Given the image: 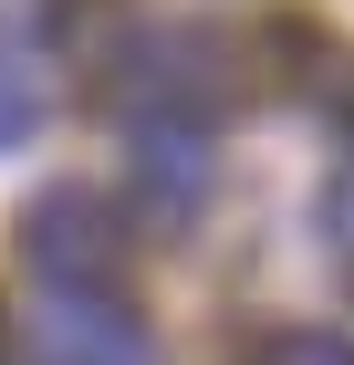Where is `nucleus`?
Returning a JSON list of instances; mask_svg holds the SVG:
<instances>
[{
  "label": "nucleus",
  "instance_id": "1",
  "mask_svg": "<svg viewBox=\"0 0 354 365\" xmlns=\"http://www.w3.org/2000/svg\"><path fill=\"white\" fill-rule=\"evenodd\" d=\"M21 261L42 292H105L125 272V230H115V209L94 188H42L21 209Z\"/></svg>",
  "mask_w": 354,
  "mask_h": 365
},
{
  "label": "nucleus",
  "instance_id": "2",
  "mask_svg": "<svg viewBox=\"0 0 354 365\" xmlns=\"http://www.w3.org/2000/svg\"><path fill=\"white\" fill-rule=\"evenodd\" d=\"M21 355L31 365H157V334L105 292H42V313L21 324Z\"/></svg>",
  "mask_w": 354,
  "mask_h": 365
},
{
  "label": "nucleus",
  "instance_id": "3",
  "mask_svg": "<svg viewBox=\"0 0 354 365\" xmlns=\"http://www.w3.org/2000/svg\"><path fill=\"white\" fill-rule=\"evenodd\" d=\"M136 188L157 220H188L198 188H209V136L198 115H136Z\"/></svg>",
  "mask_w": 354,
  "mask_h": 365
},
{
  "label": "nucleus",
  "instance_id": "4",
  "mask_svg": "<svg viewBox=\"0 0 354 365\" xmlns=\"http://www.w3.org/2000/svg\"><path fill=\"white\" fill-rule=\"evenodd\" d=\"M240 365H354V334H333V324H271Z\"/></svg>",
  "mask_w": 354,
  "mask_h": 365
},
{
  "label": "nucleus",
  "instance_id": "5",
  "mask_svg": "<svg viewBox=\"0 0 354 365\" xmlns=\"http://www.w3.org/2000/svg\"><path fill=\"white\" fill-rule=\"evenodd\" d=\"M42 105H53V73H31V63L0 42V146H21L31 125H42Z\"/></svg>",
  "mask_w": 354,
  "mask_h": 365
},
{
  "label": "nucleus",
  "instance_id": "6",
  "mask_svg": "<svg viewBox=\"0 0 354 365\" xmlns=\"http://www.w3.org/2000/svg\"><path fill=\"white\" fill-rule=\"evenodd\" d=\"M323 230H333V251H344V272H354V168L323 188Z\"/></svg>",
  "mask_w": 354,
  "mask_h": 365
}]
</instances>
